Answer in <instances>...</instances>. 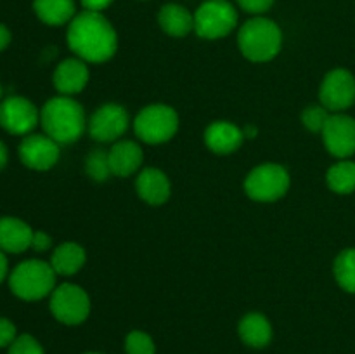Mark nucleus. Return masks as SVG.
<instances>
[{
	"label": "nucleus",
	"instance_id": "423d86ee",
	"mask_svg": "<svg viewBox=\"0 0 355 354\" xmlns=\"http://www.w3.org/2000/svg\"><path fill=\"white\" fill-rule=\"evenodd\" d=\"M236 24L238 12L227 0H207L194 12V31L207 40L227 37Z\"/></svg>",
	"mask_w": 355,
	"mask_h": 354
},
{
	"label": "nucleus",
	"instance_id": "6e6552de",
	"mask_svg": "<svg viewBox=\"0 0 355 354\" xmlns=\"http://www.w3.org/2000/svg\"><path fill=\"white\" fill-rule=\"evenodd\" d=\"M51 312L64 325H80L90 312V298L82 287L64 283L51 294Z\"/></svg>",
	"mask_w": 355,
	"mask_h": 354
},
{
	"label": "nucleus",
	"instance_id": "f8f14e48",
	"mask_svg": "<svg viewBox=\"0 0 355 354\" xmlns=\"http://www.w3.org/2000/svg\"><path fill=\"white\" fill-rule=\"evenodd\" d=\"M321 134L326 149L336 158H349L355 153V120L349 115H331Z\"/></svg>",
	"mask_w": 355,
	"mask_h": 354
},
{
	"label": "nucleus",
	"instance_id": "f704fd0d",
	"mask_svg": "<svg viewBox=\"0 0 355 354\" xmlns=\"http://www.w3.org/2000/svg\"><path fill=\"white\" fill-rule=\"evenodd\" d=\"M7 165V148L2 141H0V170Z\"/></svg>",
	"mask_w": 355,
	"mask_h": 354
},
{
	"label": "nucleus",
	"instance_id": "e433bc0d",
	"mask_svg": "<svg viewBox=\"0 0 355 354\" xmlns=\"http://www.w3.org/2000/svg\"><path fill=\"white\" fill-rule=\"evenodd\" d=\"M85 354H99V353H85Z\"/></svg>",
	"mask_w": 355,
	"mask_h": 354
},
{
	"label": "nucleus",
	"instance_id": "5701e85b",
	"mask_svg": "<svg viewBox=\"0 0 355 354\" xmlns=\"http://www.w3.org/2000/svg\"><path fill=\"white\" fill-rule=\"evenodd\" d=\"M326 183L331 191L338 194H349L355 191V162L342 160L335 163L326 174Z\"/></svg>",
	"mask_w": 355,
	"mask_h": 354
},
{
	"label": "nucleus",
	"instance_id": "bb28decb",
	"mask_svg": "<svg viewBox=\"0 0 355 354\" xmlns=\"http://www.w3.org/2000/svg\"><path fill=\"white\" fill-rule=\"evenodd\" d=\"M125 349L127 354H155V342L148 333L132 332L125 340Z\"/></svg>",
	"mask_w": 355,
	"mask_h": 354
},
{
	"label": "nucleus",
	"instance_id": "c9c22d12",
	"mask_svg": "<svg viewBox=\"0 0 355 354\" xmlns=\"http://www.w3.org/2000/svg\"><path fill=\"white\" fill-rule=\"evenodd\" d=\"M0 97H2V85H0Z\"/></svg>",
	"mask_w": 355,
	"mask_h": 354
},
{
	"label": "nucleus",
	"instance_id": "2f4dec72",
	"mask_svg": "<svg viewBox=\"0 0 355 354\" xmlns=\"http://www.w3.org/2000/svg\"><path fill=\"white\" fill-rule=\"evenodd\" d=\"M85 10H92V12H101L106 7H110L114 0H80Z\"/></svg>",
	"mask_w": 355,
	"mask_h": 354
},
{
	"label": "nucleus",
	"instance_id": "20e7f679",
	"mask_svg": "<svg viewBox=\"0 0 355 354\" xmlns=\"http://www.w3.org/2000/svg\"><path fill=\"white\" fill-rule=\"evenodd\" d=\"M9 287L16 297L33 302L47 297L55 288V271L51 262L38 259L17 264L9 276Z\"/></svg>",
	"mask_w": 355,
	"mask_h": 354
},
{
	"label": "nucleus",
	"instance_id": "9d476101",
	"mask_svg": "<svg viewBox=\"0 0 355 354\" xmlns=\"http://www.w3.org/2000/svg\"><path fill=\"white\" fill-rule=\"evenodd\" d=\"M40 121V111L31 101L10 96L0 103V127L14 135H28Z\"/></svg>",
	"mask_w": 355,
	"mask_h": 354
},
{
	"label": "nucleus",
	"instance_id": "1a4fd4ad",
	"mask_svg": "<svg viewBox=\"0 0 355 354\" xmlns=\"http://www.w3.org/2000/svg\"><path fill=\"white\" fill-rule=\"evenodd\" d=\"M321 104L329 113H342L355 103V78L350 71L336 68L324 76L319 89Z\"/></svg>",
	"mask_w": 355,
	"mask_h": 354
},
{
	"label": "nucleus",
	"instance_id": "7c9ffc66",
	"mask_svg": "<svg viewBox=\"0 0 355 354\" xmlns=\"http://www.w3.org/2000/svg\"><path fill=\"white\" fill-rule=\"evenodd\" d=\"M51 243H52V239H51V236L47 235V233H44V231H35L33 233L31 246H33L37 252H45V250H49Z\"/></svg>",
	"mask_w": 355,
	"mask_h": 354
},
{
	"label": "nucleus",
	"instance_id": "ddd939ff",
	"mask_svg": "<svg viewBox=\"0 0 355 354\" xmlns=\"http://www.w3.org/2000/svg\"><path fill=\"white\" fill-rule=\"evenodd\" d=\"M19 158L31 170H49L58 163L59 144L47 134H28L19 144Z\"/></svg>",
	"mask_w": 355,
	"mask_h": 354
},
{
	"label": "nucleus",
	"instance_id": "393cba45",
	"mask_svg": "<svg viewBox=\"0 0 355 354\" xmlns=\"http://www.w3.org/2000/svg\"><path fill=\"white\" fill-rule=\"evenodd\" d=\"M85 170L92 180H97V183L106 180L107 177L111 176V167H110L107 153L101 151V149H96V151L90 153L85 160Z\"/></svg>",
	"mask_w": 355,
	"mask_h": 354
},
{
	"label": "nucleus",
	"instance_id": "0eeeda50",
	"mask_svg": "<svg viewBox=\"0 0 355 354\" xmlns=\"http://www.w3.org/2000/svg\"><path fill=\"white\" fill-rule=\"evenodd\" d=\"M290 189V174L277 163H263L245 179V191L255 201H276Z\"/></svg>",
	"mask_w": 355,
	"mask_h": 354
},
{
	"label": "nucleus",
	"instance_id": "473e14b6",
	"mask_svg": "<svg viewBox=\"0 0 355 354\" xmlns=\"http://www.w3.org/2000/svg\"><path fill=\"white\" fill-rule=\"evenodd\" d=\"M10 44V31L6 24H0V52Z\"/></svg>",
	"mask_w": 355,
	"mask_h": 354
},
{
	"label": "nucleus",
	"instance_id": "aec40b11",
	"mask_svg": "<svg viewBox=\"0 0 355 354\" xmlns=\"http://www.w3.org/2000/svg\"><path fill=\"white\" fill-rule=\"evenodd\" d=\"M33 10L42 23L62 26L76 16L75 0H33Z\"/></svg>",
	"mask_w": 355,
	"mask_h": 354
},
{
	"label": "nucleus",
	"instance_id": "6ab92c4d",
	"mask_svg": "<svg viewBox=\"0 0 355 354\" xmlns=\"http://www.w3.org/2000/svg\"><path fill=\"white\" fill-rule=\"evenodd\" d=\"M159 28L166 35L182 38L194 30V16L179 3H166L159 9L158 14Z\"/></svg>",
	"mask_w": 355,
	"mask_h": 354
},
{
	"label": "nucleus",
	"instance_id": "2eb2a0df",
	"mask_svg": "<svg viewBox=\"0 0 355 354\" xmlns=\"http://www.w3.org/2000/svg\"><path fill=\"white\" fill-rule=\"evenodd\" d=\"M245 139V132L229 121H214L205 130V142L217 155H229L239 149Z\"/></svg>",
	"mask_w": 355,
	"mask_h": 354
},
{
	"label": "nucleus",
	"instance_id": "4468645a",
	"mask_svg": "<svg viewBox=\"0 0 355 354\" xmlns=\"http://www.w3.org/2000/svg\"><path fill=\"white\" fill-rule=\"evenodd\" d=\"M89 68L80 58L64 59L54 71V87L62 96L82 92L89 83Z\"/></svg>",
	"mask_w": 355,
	"mask_h": 354
},
{
	"label": "nucleus",
	"instance_id": "4be33fe9",
	"mask_svg": "<svg viewBox=\"0 0 355 354\" xmlns=\"http://www.w3.org/2000/svg\"><path fill=\"white\" fill-rule=\"evenodd\" d=\"M239 335L248 346L266 347L272 339V326L263 314L250 312L239 323Z\"/></svg>",
	"mask_w": 355,
	"mask_h": 354
},
{
	"label": "nucleus",
	"instance_id": "f03ea898",
	"mask_svg": "<svg viewBox=\"0 0 355 354\" xmlns=\"http://www.w3.org/2000/svg\"><path fill=\"white\" fill-rule=\"evenodd\" d=\"M40 124L45 134L58 144H71L85 130V113L69 96L52 97L42 108Z\"/></svg>",
	"mask_w": 355,
	"mask_h": 354
},
{
	"label": "nucleus",
	"instance_id": "c85d7f7f",
	"mask_svg": "<svg viewBox=\"0 0 355 354\" xmlns=\"http://www.w3.org/2000/svg\"><path fill=\"white\" fill-rule=\"evenodd\" d=\"M239 7L250 14H263L272 7L274 0H238Z\"/></svg>",
	"mask_w": 355,
	"mask_h": 354
},
{
	"label": "nucleus",
	"instance_id": "cd10ccee",
	"mask_svg": "<svg viewBox=\"0 0 355 354\" xmlns=\"http://www.w3.org/2000/svg\"><path fill=\"white\" fill-rule=\"evenodd\" d=\"M9 354H44L40 344L31 335H19L9 346Z\"/></svg>",
	"mask_w": 355,
	"mask_h": 354
},
{
	"label": "nucleus",
	"instance_id": "72a5a7b5",
	"mask_svg": "<svg viewBox=\"0 0 355 354\" xmlns=\"http://www.w3.org/2000/svg\"><path fill=\"white\" fill-rule=\"evenodd\" d=\"M7 271H9V264H7V257L3 253V250H0V283L6 280Z\"/></svg>",
	"mask_w": 355,
	"mask_h": 354
},
{
	"label": "nucleus",
	"instance_id": "a211bd4d",
	"mask_svg": "<svg viewBox=\"0 0 355 354\" xmlns=\"http://www.w3.org/2000/svg\"><path fill=\"white\" fill-rule=\"evenodd\" d=\"M110 158L111 174L118 177H128L137 172L139 167L142 165V149L137 142L134 141H118L107 153Z\"/></svg>",
	"mask_w": 355,
	"mask_h": 354
},
{
	"label": "nucleus",
	"instance_id": "39448f33",
	"mask_svg": "<svg viewBox=\"0 0 355 354\" xmlns=\"http://www.w3.org/2000/svg\"><path fill=\"white\" fill-rule=\"evenodd\" d=\"M179 128V115L166 104H151L142 108L134 120V130L148 144L170 141Z\"/></svg>",
	"mask_w": 355,
	"mask_h": 354
},
{
	"label": "nucleus",
	"instance_id": "b1692460",
	"mask_svg": "<svg viewBox=\"0 0 355 354\" xmlns=\"http://www.w3.org/2000/svg\"><path fill=\"white\" fill-rule=\"evenodd\" d=\"M335 278L340 287L349 294H355V248H347L336 257Z\"/></svg>",
	"mask_w": 355,
	"mask_h": 354
},
{
	"label": "nucleus",
	"instance_id": "9b49d317",
	"mask_svg": "<svg viewBox=\"0 0 355 354\" xmlns=\"http://www.w3.org/2000/svg\"><path fill=\"white\" fill-rule=\"evenodd\" d=\"M128 113L120 104H104L89 120L90 137L99 142L118 141L128 128Z\"/></svg>",
	"mask_w": 355,
	"mask_h": 354
},
{
	"label": "nucleus",
	"instance_id": "412c9836",
	"mask_svg": "<svg viewBox=\"0 0 355 354\" xmlns=\"http://www.w3.org/2000/svg\"><path fill=\"white\" fill-rule=\"evenodd\" d=\"M85 250L82 245L73 242L61 243L59 246H55L54 253L51 257V266L55 271V274H61V276H73V274L78 273L80 269L85 264Z\"/></svg>",
	"mask_w": 355,
	"mask_h": 354
},
{
	"label": "nucleus",
	"instance_id": "dca6fc26",
	"mask_svg": "<svg viewBox=\"0 0 355 354\" xmlns=\"http://www.w3.org/2000/svg\"><path fill=\"white\" fill-rule=\"evenodd\" d=\"M137 194L149 205H163L170 198V180L159 169H144L135 180Z\"/></svg>",
	"mask_w": 355,
	"mask_h": 354
},
{
	"label": "nucleus",
	"instance_id": "f257e3e1",
	"mask_svg": "<svg viewBox=\"0 0 355 354\" xmlns=\"http://www.w3.org/2000/svg\"><path fill=\"white\" fill-rule=\"evenodd\" d=\"M69 49L85 62H104L114 56L118 37L113 24L101 12L83 10L68 24Z\"/></svg>",
	"mask_w": 355,
	"mask_h": 354
},
{
	"label": "nucleus",
	"instance_id": "c756f323",
	"mask_svg": "<svg viewBox=\"0 0 355 354\" xmlns=\"http://www.w3.org/2000/svg\"><path fill=\"white\" fill-rule=\"evenodd\" d=\"M17 339L16 326L7 318H0V347H9Z\"/></svg>",
	"mask_w": 355,
	"mask_h": 354
},
{
	"label": "nucleus",
	"instance_id": "7ed1b4c3",
	"mask_svg": "<svg viewBox=\"0 0 355 354\" xmlns=\"http://www.w3.org/2000/svg\"><path fill=\"white\" fill-rule=\"evenodd\" d=\"M239 51L253 62H266L276 58L283 45V33L274 21L252 17L238 33Z\"/></svg>",
	"mask_w": 355,
	"mask_h": 354
},
{
	"label": "nucleus",
	"instance_id": "a878e982",
	"mask_svg": "<svg viewBox=\"0 0 355 354\" xmlns=\"http://www.w3.org/2000/svg\"><path fill=\"white\" fill-rule=\"evenodd\" d=\"M331 117L328 110L324 106H309L307 110L302 113V124L309 128L311 132H322L326 121Z\"/></svg>",
	"mask_w": 355,
	"mask_h": 354
},
{
	"label": "nucleus",
	"instance_id": "f3484780",
	"mask_svg": "<svg viewBox=\"0 0 355 354\" xmlns=\"http://www.w3.org/2000/svg\"><path fill=\"white\" fill-rule=\"evenodd\" d=\"M33 233L26 222L17 217H0V250L21 253L31 246Z\"/></svg>",
	"mask_w": 355,
	"mask_h": 354
}]
</instances>
